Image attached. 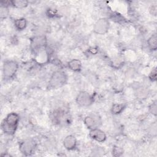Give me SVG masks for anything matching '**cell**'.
<instances>
[{"label":"cell","instance_id":"12","mask_svg":"<svg viewBox=\"0 0 157 157\" xmlns=\"http://www.w3.org/2000/svg\"><path fill=\"white\" fill-rule=\"evenodd\" d=\"M26 20L24 18H21L15 20L14 21V25L15 28L18 30H23L26 26Z\"/></svg>","mask_w":157,"mask_h":157},{"label":"cell","instance_id":"8","mask_svg":"<svg viewBox=\"0 0 157 157\" xmlns=\"http://www.w3.org/2000/svg\"><path fill=\"white\" fill-rule=\"evenodd\" d=\"M89 136L91 137V138L99 142H102L106 139L105 134L102 131L98 128L91 129Z\"/></svg>","mask_w":157,"mask_h":157},{"label":"cell","instance_id":"6","mask_svg":"<svg viewBox=\"0 0 157 157\" xmlns=\"http://www.w3.org/2000/svg\"><path fill=\"white\" fill-rule=\"evenodd\" d=\"M36 144L34 141L27 140L21 143L20 145V150L26 156L31 155L34 151Z\"/></svg>","mask_w":157,"mask_h":157},{"label":"cell","instance_id":"16","mask_svg":"<svg viewBox=\"0 0 157 157\" xmlns=\"http://www.w3.org/2000/svg\"><path fill=\"white\" fill-rule=\"evenodd\" d=\"M112 153L114 156H120L123 153V150L120 147H115L113 148Z\"/></svg>","mask_w":157,"mask_h":157},{"label":"cell","instance_id":"13","mask_svg":"<svg viewBox=\"0 0 157 157\" xmlns=\"http://www.w3.org/2000/svg\"><path fill=\"white\" fill-rule=\"evenodd\" d=\"M124 109V105L121 104H114L112 107V112L113 113L118 114L121 113Z\"/></svg>","mask_w":157,"mask_h":157},{"label":"cell","instance_id":"18","mask_svg":"<svg viewBox=\"0 0 157 157\" xmlns=\"http://www.w3.org/2000/svg\"><path fill=\"white\" fill-rule=\"evenodd\" d=\"M8 11L7 9L6 8V7H1V17H6V16L7 15Z\"/></svg>","mask_w":157,"mask_h":157},{"label":"cell","instance_id":"1","mask_svg":"<svg viewBox=\"0 0 157 157\" xmlns=\"http://www.w3.org/2000/svg\"><path fill=\"white\" fill-rule=\"evenodd\" d=\"M19 121V116L17 113L12 112L7 115L2 123L3 131L9 134L15 132Z\"/></svg>","mask_w":157,"mask_h":157},{"label":"cell","instance_id":"7","mask_svg":"<svg viewBox=\"0 0 157 157\" xmlns=\"http://www.w3.org/2000/svg\"><path fill=\"white\" fill-rule=\"evenodd\" d=\"M85 125L91 129L97 128L99 124L101 123L100 118L97 115H91L85 117L84 120Z\"/></svg>","mask_w":157,"mask_h":157},{"label":"cell","instance_id":"2","mask_svg":"<svg viewBox=\"0 0 157 157\" xmlns=\"http://www.w3.org/2000/svg\"><path fill=\"white\" fill-rule=\"evenodd\" d=\"M66 80L67 77L65 73L63 71H57L52 74L49 80V85L52 88H58L66 83Z\"/></svg>","mask_w":157,"mask_h":157},{"label":"cell","instance_id":"5","mask_svg":"<svg viewBox=\"0 0 157 157\" xmlns=\"http://www.w3.org/2000/svg\"><path fill=\"white\" fill-rule=\"evenodd\" d=\"M76 101L79 105L85 107L91 105L93 101V99L88 93L82 91L78 94Z\"/></svg>","mask_w":157,"mask_h":157},{"label":"cell","instance_id":"19","mask_svg":"<svg viewBox=\"0 0 157 157\" xmlns=\"http://www.w3.org/2000/svg\"><path fill=\"white\" fill-rule=\"evenodd\" d=\"M150 79L152 80V81H154V80H156V69L155 68L152 72L150 73Z\"/></svg>","mask_w":157,"mask_h":157},{"label":"cell","instance_id":"11","mask_svg":"<svg viewBox=\"0 0 157 157\" xmlns=\"http://www.w3.org/2000/svg\"><path fill=\"white\" fill-rule=\"evenodd\" d=\"M157 37H156V34H153L152 36H151L148 40H147V43H148V47L150 48V49L152 50H156V48H157Z\"/></svg>","mask_w":157,"mask_h":157},{"label":"cell","instance_id":"9","mask_svg":"<svg viewBox=\"0 0 157 157\" xmlns=\"http://www.w3.org/2000/svg\"><path fill=\"white\" fill-rule=\"evenodd\" d=\"M76 144V139L75 137L72 135H69L66 136L63 140V145L64 147L68 150H73L75 147Z\"/></svg>","mask_w":157,"mask_h":157},{"label":"cell","instance_id":"17","mask_svg":"<svg viewBox=\"0 0 157 157\" xmlns=\"http://www.w3.org/2000/svg\"><path fill=\"white\" fill-rule=\"evenodd\" d=\"M150 112L152 114H153L155 115H156V102H153L150 105Z\"/></svg>","mask_w":157,"mask_h":157},{"label":"cell","instance_id":"15","mask_svg":"<svg viewBox=\"0 0 157 157\" xmlns=\"http://www.w3.org/2000/svg\"><path fill=\"white\" fill-rule=\"evenodd\" d=\"M137 96L139 98H140V99H143V98H145L147 94H148V91L147 90H145V88H139L138 90H137Z\"/></svg>","mask_w":157,"mask_h":157},{"label":"cell","instance_id":"3","mask_svg":"<svg viewBox=\"0 0 157 157\" xmlns=\"http://www.w3.org/2000/svg\"><path fill=\"white\" fill-rule=\"evenodd\" d=\"M18 64L14 61H7L3 65V75L6 78H11L16 72Z\"/></svg>","mask_w":157,"mask_h":157},{"label":"cell","instance_id":"10","mask_svg":"<svg viewBox=\"0 0 157 157\" xmlns=\"http://www.w3.org/2000/svg\"><path fill=\"white\" fill-rule=\"evenodd\" d=\"M81 62L77 59H72L68 63V67L74 71H79L81 69Z\"/></svg>","mask_w":157,"mask_h":157},{"label":"cell","instance_id":"14","mask_svg":"<svg viewBox=\"0 0 157 157\" xmlns=\"http://www.w3.org/2000/svg\"><path fill=\"white\" fill-rule=\"evenodd\" d=\"M12 5L15 6L18 8H23L28 5V1H23V0H17V1H11Z\"/></svg>","mask_w":157,"mask_h":157},{"label":"cell","instance_id":"4","mask_svg":"<svg viewBox=\"0 0 157 157\" xmlns=\"http://www.w3.org/2000/svg\"><path fill=\"white\" fill-rule=\"evenodd\" d=\"M109 23L106 18L99 19L94 25V31L99 34H105L109 29Z\"/></svg>","mask_w":157,"mask_h":157}]
</instances>
